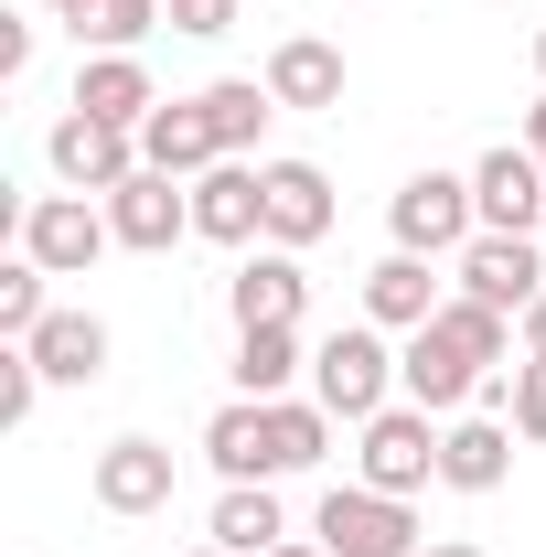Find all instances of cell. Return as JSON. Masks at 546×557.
Wrapping results in <instances>:
<instances>
[{"instance_id":"30","label":"cell","mask_w":546,"mask_h":557,"mask_svg":"<svg viewBox=\"0 0 546 557\" xmlns=\"http://www.w3.org/2000/svg\"><path fill=\"white\" fill-rule=\"evenodd\" d=\"M161 11H172V33H194V44H214V33L247 22V0H161Z\"/></svg>"},{"instance_id":"16","label":"cell","mask_w":546,"mask_h":557,"mask_svg":"<svg viewBox=\"0 0 546 557\" xmlns=\"http://www.w3.org/2000/svg\"><path fill=\"white\" fill-rule=\"evenodd\" d=\"M439 483L450 493H504L514 483V418H493V408L450 418L439 429Z\"/></svg>"},{"instance_id":"19","label":"cell","mask_w":546,"mask_h":557,"mask_svg":"<svg viewBox=\"0 0 546 557\" xmlns=\"http://www.w3.org/2000/svg\"><path fill=\"white\" fill-rule=\"evenodd\" d=\"M269 97L278 108H343V44H322V33L269 44Z\"/></svg>"},{"instance_id":"29","label":"cell","mask_w":546,"mask_h":557,"mask_svg":"<svg viewBox=\"0 0 546 557\" xmlns=\"http://www.w3.org/2000/svg\"><path fill=\"white\" fill-rule=\"evenodd\" d=\"M33 408H44V364H33V344H0V429H22Z\"/></svg>"},{"instance_id":"35","label":"cell","mask_w":546,"mask_h":557,"mask_svg":"<svg viewBox=\"0 0 546 557\" xmlns=\"http://www.w3.org/2000/svg\"><path fill=\"white\" fill-rule=\"evenodd\" d=\"M525 150H536V161H546V97H536V108H525Z\"/></svg>"},{"instance_id":"37","label":"cell","mask_w":546,"mask_h":557,"mask_svg":"<svg viewBox=\"0 0 546 557\" xmlns=\"http://www.w3.org/2000/svg\"><path fill=\"white\" fill-rule=\"evenodd\" d=\"M183 557H225V547H214V536H204V547H183Z\"/></svg>"},{"instance_id":"1","label":"cell","mask_w":546,"mask_h":557,"mask_svg":"<svg viewBox=\"0 0 546 557\" xmlns=\"http://www.w3.org/2000/svg\"><path fill=\"white\" fill-rule=\"evenodd\" d=\"M333 450V408L322 397H225L204 418V461L225 483H289Z\"/></svg>"},{"instance_id":"2","label":"cell","mask_w":546,"mask_h":557,"mask_svg":"<svg viewBox=\"0 0 546 557\" xmlns=\"http://www.w3.org/2000/svg\"><path fill=\"white\" fill-rule=\"evenodd\" d=\"M11 247H22L33 269H54V278H86L119 247V225H108L97 194H33V205H11Z\"/></svg>"},{"instance_id":"10","label":"cell","mask_w":546,"mask_h":557,"mask_svg":"<svg viewBox=\"0 0 546 557\" xmlns=\"http://www.w3.org/2000/svg\"><path fill=\"white\" fill-rule=\"evenodd\" d=\"M108 225H119L129 258H172V247L194 236V183H172V172H129V183L108 194Z\"/></svg>"},{"instance_id":"9","label":"cell","mask_w":546,"mask_h":557,"mask_svg":"<svg viewBox=\"0 0 546 557\" xmlns=\"http://www.w3.org/2000/svg\"><path fill=\"white\" fill-rule=\"evenodd\" d=\"M482 386H493V375H482L472 354L450 344V333H439V322H418L408 344H397V397H408V408H429V418H461L482 397Z\"/></svg>"},{"instance_id":"4","label":"cell","mask_w":546,"mask_h":557,"mask_svg":"<svg viewBox=\"0 0 546 557\" xmlns=\"http://www.w3.org/2000/svg\"><path fill=\"white\" fill-rule=\"evenodd\" d=\"M386 225H397V247H408V258H461V247L482 236L472 172H408V183H397V205H386Z\"/></svg>"},{"instance_id":"5","label":"cell","mask_w":546,"mask_h":557,"mask_svg":"<svg viewBox=\"0 0 546 557\" xmlns=\"http://www.w3.org/2000/svg\"><path fill=\"white\" fill-rule=\"evenodd\" d=\"M353 483L397 493V504H418V493L439 483V429H429V408H375L364 418V450H353Z\"/></svg>"},{"instance_id":"27","label":"cell","mask_w":546,"mask_h":557,"mask_svg":"<svg viewBox=\"0 0 546 557\" xmlns=\"http://www.w3.org/2000/svg\"><path fill=\"white\" fill-rule=\"evenodd\" d=\"M482 408L514 418V440H525V450H546V364H504V375L482 386Z\"/></svg>"},{"instance_id":"17","label":"cell","mask_w":546,"mask_h":557,"mask_svg":"<svg viewBox=\"0 0 546 557\" xmlns=\"http://www.w3.org/2000/svg\"><path fill=\"white\" fill-rule=\"evenodd\" d=\"M300 300H311V278L289 247H258V258H236L225 278V311H236V333H269V322H300Z\"/></svg>"},{"instance_id":"32","label":"cell","mask_w":546,"mask_h":557,"mask_svg":"<svg viewBox=\"0 0 546 557\" xmlns=\"http://www.w3.org/2000/svg\"><path fill=\"white\" fill-rule=\"evenodd\" d=\"M514 364H546V300L525 311V354H514Z\"/></svg>"},{"instance_id":"22","label":"cell","mask_w":546,"mask_h":557,"mask_svg":"<svg viewBox=\"0 0 546 557\" xmlns=\"http://www.w3.org/2000/svg\"><path fill=\"white\" fill-rule=\"evenodd\" d=\"M204 119H214V150H225V161H247V150H258V129L278 119L269 75H214V86H204Z\"/></svg>"},{"instance_id":"26","label":"cell","mask_w":546,"mask_h":557,"mask_svg":"<svg viewBox=\"0 0 546 557\" xmlns=\"http://www.w3.org/2000/svg\"><path fill=\"white\" fill-rule=\"evenodd\" d=\"M439 333H450V344L472 354L482 375H504V354H514V322H504V311H482V300H461V289L439 300Z\"/></svg>"},{"instance_id":"38","label":"cell","mask_w":546,"mask_h":557,"mask_svg":"<svg viewBox=\"0 0 546 557\" xmlns=\"http://www.w3.org/2000/svg\"><path fill=\"white\" fill-rule=\"evenodd\" d=\"M536 75H546V33H536Z\"/></svg>"},{"instance_id":"31","label":"cell","mask_w":546,"mask_h":557,"mask_svg":"<svg viewBox=\"0 0 546 557\" xmlns=\"http://www.w3.org/2000/svg\"><path fill=\"white\" fill-rule=\"evenodd\" d=\"M0 75H33V22H0Z\"/></svg>"},{"instance_id":"24","label":"cell","mask_w":546,"mask_h":557,"mask_svg":"<svg viewBox=\"0 0 546 557\" xmlns=\"http://www.w3.org/2000/svg\"><path fill=\"white\" fill-rule=\"evenodd\" d=\"M311 354H300V322H269V333H236V397H289V375H300Z\"/></svg>"},{"instance_id":"15","label":"cell","mask_w":546,"mask_h":557,"mask_svg":"<svg viewBox=\"0 0 546 557\" xmlns=\"http://www.w3.org/2000/svg\"><path fill=\"white\" fill-rule=\"evenodd\" d=\"M269 172V247H322L333 236V172L322 161H258Z\"/></svg>"},{"instance_id":"11","label":"cell","mask_w":546,"mask_h":557,"mask_svg":"<svg viewBox=\"0 0 546 557\" xmlns=\"http://www.w3.org/2000/svg\"><path fill=\"white\" fill-rule=\"evenodd\" d=\"M472 205H482V236H536L546 225V161L525 150V139L482 150L472 161Z\"/></svg>"},{"instance_id":"20","label":"cell","mask_w":546,"mask_h":557,"mask_svg":"<svg viewBox=\"0 0 546 557\" xmlns=\"http://www.w3.org/2000/svg\"><path fill=\"white\" fill-rule=\"evenodd\" d=\"M75 108H86V119L139 129V119L161 108V86H150V65H139V54H86V65H75Z\"/></svg>"},{"instance_id":"21","label":"cell","mask_w":546,"mask_h":557,"mask_svg":"<svg viewBox=\"0 0 546 557\" xmlns=\"http://www.w3.org/2000/svg\"><path fill=\"white\" fill-rule=\"evenodd\" d=\"M33 364H44V386H97V375H108V322H97V311H44Z\"/></svg>"},{"instance_id":"12","label":"cell","mask_w":546,"mask_h":557,"mask_svg":"<svg viewBox=\"0 0 546 557\" xmlns=\"http://www.w3.org/2000/svg\"><path fill=\"white\" fill-rule=\"evenodd\" d=\"M194 236L258 247V236H269V172H258V161H214L204 183H194Z\"/></svg>"},{"instance_id":"8","label":"cell","mask_w":546,"mask_h":557,"mask_svg":"<svg viewBox=\"0 0 546 557\" xmlns=\"http://www.w3.org/2000/svg\"><path fill=\"white\" fill-rule=\"evenodd\" d=\"M44 161H54V183H65V194H119V183L139 172V129L65 108V119L44 129Z\"/></svg>"},{"instance_id":"39","label":"cell","mask_w":546,"mask_h":557,"mask_svg":"<svg viewBox=\"0 0 546 557\" xmlns=\"http://www.w3.org/2000/svg\"><path fill=\"white\" fill-rule=\"evenodd\" d=\"M536 236H546V225H536Z\"/></svg>"},{"instance_id":"13","label":"cell","mask_w":546,"mask_h":557,"mask_svg":"<svg viewBox=\"0 0 546 557\" xmlns=\"http://www.w3.org/2000/svg\"><path fill=\"white\" fill-rule=\"evenodd\" d=\"M86 493H97V515H161L172 504V450L161 440H108L97 450V472H86Z\"/></svg>"},{"instance_id":"25","label":"cell","mask_w":546,"mask_h":557,"mask_svg":"<svg viewBox=\"0 0 546 557\" xmlns=\"http://www.w3.org/2000/svg\"><path fill=\"white\" fill-rule=\"evenodd\" d=\"M161 22H172L161 0H97V11L75 22V44H86V54H139V44H150Z\"/></svg>"},{"instance_id":"36","label":"cell","mask_w":546,"mask_h":557,"mask_svg":"<svg viewBox=\"0 0 546 557\" xmlns=\"http://www.w3.org/2000/svg\"><path fill=\"white\" fill-rule=\"evenodd\" d=\"M44 11H65V22H86V11H97V0H44Z\"/></svg>"},{"instance_id":"6","label":"cell","mask_w":546,"mask_h":557,"mask_svg":"<svg viewBox=\"0 0 546 557\" xmlns=\"http://www.w3.org/2000/svg\"><path fill=\"white\" fill-rule=\"evenodd\" d=\"M311 536H322L333 557H418V547H429L418 515L397 504V493H375V483H333L322 515H311Z\"/></svg>"},{"instance_id":"7","label":"cell","mask_w":546,"mask_h":557,"mask_svg":"<svg viewBox=\"0 0 546 557\" xmlns=\"http://www.w3.org/2000/svg\"><path fill=\"white\" fill-rule=\"evenodd\" d=\"M450 278H461V300L525 322V311L546 300V236H472V247L450 258Z\"/></svg>"},{"instance_id":"34","label":"cell","mask_w":546,"mask_h":557,"mask_svg":"<svg viewBox=\"0 0 546 557\" xmlns=\"http://www.w3.org/2000/svg\"><path fill=\"white\" fill-rule=\"evenodd\" d=\"M269 557H333V547H322V536H278Z\"/></svg>"},{"instance_id":"33","label":"cell","mask_w":546,"mask_h":557,"mask_svg":"<svg viewBox=\"0 0 546 557\" xmlns=\"http://www.w3.org/2000/svg\"><path fill=\"white\" fill-rule=\"evenodd\" d=\"M418 557H482V547H472V536H429Z\"/></svg>"},{"instance_id":"14","label":"cell","mask_w":546,"mask_h":557,"mask_svg":"<svg viewBox=\"0 0 546 557\" xmlns=\"http://www.w3.org/2000/svg\"><path fill=\"white\" fill-rule=\"evenodd\" d=\"M214 161V119H204V97H161L150 119H139V172H172V183H204Z\"/></svg>"},{"instance_id":"18","label":"cell","mask_w":546,"mask_h":557,"mask_svg":"<svg viewBox=\"0 0 546 557\" xmlns=\"http://www.w3.org/2000/svg\"><path fill=\"white\" fill-rule=\"evenodd\" d=\"M364 322H375V333H418V322H439V278H429V258L386 247V258L364 269Z\"/></svg>"},{"instance_id":"3","label":"cell","mask_w":546,"mask_h":557,"mask_svg":"<svg viewBox=\"0 0 546 557\" xmlns=\"http://www.w3.org/2000/svg\"><path fill=\"white\" fill-rule=\"evenodd\" d=\"M311 397L333 418H364L375 408H397V344L375 333V322H343V333H322V354H311Z\"/></svg>"},{"instance_id":"28","label":"cell","mask_w":546,"mask_h":557,"mask_svg":"<svg viewBox=\"0 0 546 557\" xmlns=\"http://www.w3.org/2000/svg\"><path fill=\"white\" fill-rule=\"evenodd\" d=\"M44 278H54V269H33V258L11 247V269H0V344H33V333H44V311H54Z\"/></svg>"},{"instance_id":"23","label":"cell","mask_w":546,"mask_h":557,"mask_svg":"<svg viewBox=\"0 0 546 557\" xmlns=\"http://www.w3.org/2000/svg\"><path fill=\"white\" fill-rule=\"evenodd\" d=\"M278 536H289V515H278L269 483H225V493H214V547H225V557H269Z\"/></svg>"}]
</instances>
